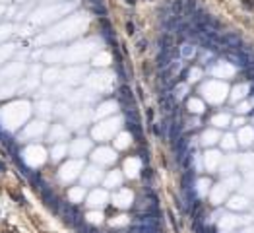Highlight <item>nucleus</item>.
Returning a JSON list of instances; mask_svg holds the SVG:
<instances>
[{
	"instance_id": "0eeeda50",
	"label": "nucleus",
	"mask_w": 254,
	"mask_h": 233,
	"mask_svg": "<svg viewBox=\"0 0 254 233\" xmlns=\"http://www.w3.org/2000/svg\"><path fill=\"white\" fill-rule=\"evenodd\" d=\"M194 8H196V2H194V0H188V2H186V10H188V12H192Z\"/></svg>"
},
{
	"instance_id": "f257e3e1",
	"label": "nucleus",
	"mask_w": 254,
	"mask_h": 233,
	"mask_svg": "<svg viewBox=\"0 0 254 233\" xmlns=\"http://www.w3.org/2000/svg\"><path fill=\"white\" fill-rule=\"evenodd\" d=\"M159 103H161V107L165 109L167 113H175V99L171 93H161V97H159Z\"/></svg>"
},
{
	"instance_id": "39448f33",
	"label": "nucleus",
	"mask_w": 254,
	"mask_h": 233,
	"mask_svg": "<svg viewBox=\"0 0 254 233\" xmlns=\"http://www.w3.org/2000/svg\"><path fill=\"white\" fill-rule=\"evenodd\" d=\"M182 0H175L173 2V16L175 18H181V14H182Z\"/></svg>"
},
{
	"instance_id": "7ed1b4c3",
	"label": "nucleus",
	"mask_w": 254,
	"mask_h": 233,
	"mask_svg": "<svg viewBox=\"0 0 254 233\" xmlns=\"http://www.w3.org/2000/svg\"><path fill=\"white\" fill-rule=\"evenodd\" d=\"M159 45H161V52H173V39H171V35H161V39H159Z\"/></svg>"
},
{
	"instance_id": "9d476101",
	"label": "nucleus",
	"mask_w": 254,
	"mask_h": 233,
	"mask_svg": "<svg viewBox=\"0 0 254 233\" xmlns=\"http://www.w3.org/2000/svg\"><path fill=\"white\" fill-rule=\"evenodd\" d=\"M144 177H146V179H149V177H151V173H149V169H146V171H144Z\"/></svg>"
},
{
	"instance_id": "f03ea898",
	"label": "nucleus",
	"mask_w": 254,
	"mask_h": 233,
	"mask_svg": "<svg viewBox=\"0 0 254 233\" xmlns=\"http://www.w3.org/2000/svg\"><path fill=\"white\" fill-rule=\"evenodd\" d=\"M43 200L45 202L49 204V206L52 208V210L56 212V202H58V200H56V196H55V193H52L51 189H49L47 185H45V189H43Z\"/></svg>"
},
{
	"instance_id": "f8f14e48",
	"label": "nucleus",
	"mask_w": 254,
	"mask_h": 233,
	"mask_svg": "<svg viewBox=\"0 0 254 233\" xmlns=\"http://www.w3.org/2000/svg\"><path fill=\"white\" fill-rule=\"evenodd\" d=\"M126 2H128V4H134V2H136V0H126Z\"/></svg>"
},
{
	"instance_id": "1a4fd4ad",
	"label": "nucleus",
	"mask_w": 254,
	"mask_h": 233,
	"mask_svg": "<svg viewBox=\"0 0 254 233\" xmlns=\"http://www.w3.org/2000/svg\"><path fill=\"white\" fill-rule=\"evenodd\" d=\"M126 29H128V33H134V23H126Z\"/></svg>"
},
{
	"instance_id": "423d86ee",
	"label": "nucleus",
	"mask_w": 254,
	"mask_h": 233,
	"mask_svg": "<svg viewBox=\"0 0 254 233\" xmlns=\"http://www.w3.org/2000/svg\"><path fill=\"white\" fill-rule=\"evenodd\" d=\"M91 10L95 12V14H105V8L101 6V4H99V6H91Z\"/></svg>"
},
{
	"instance_id": "6e6552de",
	"label": "nucleus",
	"mask_w": 254,
	"mask_h": 233,
	"mask_svg": "<svg viewBox=\"0 0 254 233\" xmlns=\"http://www.w3.org/2000/svg\"><path fill=\"white\" fill-rule=\"evenodd\" d=\"M146 47H147V43H146V41H144V39H142V41H140V43H138V51H144V49H146Z\"/></svg>"
},
{
	"instance_id": "20e7f679",
	"label": "nucleus",
	"mask_w": 254,
	"mask_h": 233,
	"mask_svg": "<svg viewBox=\"0 0 254 233\" xmlns=\"http://www.w3.org/2000/svg\"><path fill=\"white\" fill-rule=\"evenodd\" d=\"M120 99H122V101H126V103H130V105H132L134 97H132V91H130V89H128V85H122V88H120Z\"/></svg>"
},
{
	"instance_id": "9b49d317",
	"label": "nucleus",
	"mask_w": 254,
	"mask_h": 233,
	"mask_svg": "<svg viewBox=\"0 0 254 233\" xmlns=\"http://www.w3.org/2000/svg\"><path fill=\"white\" fill-rule=\"evenodd\" d=\"M4 169H6V165H4V163L0 161V171H4Z\"/></svg>"
}]
</instances>
